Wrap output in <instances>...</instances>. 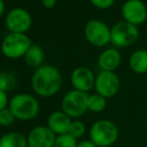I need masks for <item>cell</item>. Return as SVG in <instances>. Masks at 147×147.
I'll list each match as a JSON object with an SVG mask.
<instances>
[{
	"mask_svg": "<svg viewBox=\"0 0 147 147\" xmlns=\"http://www.w3.org/2000/svg\"><path fill=\"white\" fill-rule=\"evenodd\" d=\"M121 10L125 21L135 26L142 24L147 18V7L141 0H127Z\"/></svg>",
	"mask_w": 147,
	"mask_h": 147,
	"instance_id": "30bf717a",
	"label": "cell"
},
{
	"mask_svg": "<svg viewBox=\"0 0 147 147\" xmlns=\"http://www.w3.org/2000/svg\"><path fill=\"white\" fill-rule=\"evenodd\" d=\"M86 131V126L85 124L82 121L78 119H74L72 120V123L70 125L69 131H68V134L74 137L75 139H78V138H81L82 136L85 134Z\"/></svg>",
	"mask_w": 147,
	"mask_h": 147,
	"instance_id": "d6986e66",
	"label": "cell"
},
{
	"mask_svg": "<svg viewBox=\"0 0 147 147\" xmlns=\"http://www.w3.org/2000/svg\"><path fill=\"white\" fill-rule=\"evenodd\" d=\"M62 85V76L59 70L52 65H41L36 68L31 78L34 92L41 97L54 96Z\"/></svg>",
	"mask_w": 147,
	"mask_h": 147,
	"instance_id": "6da1fadb",
	"label": "cell"
},
{
	"mask_svg": "<svg viewBox=\"0 0 147 147\" xmlns=\"http://www.w3.org/2000/svg\"><path fill=\"white\" fill-rule=\"evenodd\" d=\"M107 106V99L101 95L94 93L89 95L88 98V111L99 113L105 110Z\"/></svg>",
	"mask_w": 147,
	"mask_h": 147,
	"instance_id": "ac0fdd59",
	"label": "cell"
},
{
	"mask_svg": "<svg viewBox=\"0 0 147 147\" xmlns=\"http://www.w3.org/2000/svg\"><path fill=\"white\" fill-rule=\"evenodd\" d=\"M88 93L73 89L62 98L61 110L71 119H78L88 111Z\"/></svg>",
	"mask_w": 147,
	"mask_h": 147,
	"instance_id": "277c9868",
	"label": "cell"
},
{
	"mask_svg": "<svg viewBox=\"0 0 147 147\" xmlns=\"http://www.w3.org/2000/svg\"><path fill=\"white\" fill-rule=\"evenodd\" d=\"M44 51L38 45H33L28 49L26 54L24 55V60L27 66L31 68H38L42 65V62L44 61Z\"/></svg>",
	"mask_w": 147,
	"mask_h": 147,
	"instance_id": "e0dca14e",
	"label": "cell"
},
{
	"mask_svg": "<svg viewBox=\"0 0 147 147\" xmlns=\"http://www.w3.org/2000/svg\"><path fill=\"white\" fill-rule=\"evenodd\" d=\"M119 136L117 125L109 119L95 121L89 130V137L98 147H109L115 143Z\"/></svg>",
	"mask_w": 147,
	"mask_h": 147,
	"instance_id": "3957f363",
	"label": "cell"
},
{
	"mask_svg": "<svg viewBox=\"0 0 147 147\" xmlns=\"http://www.w3.org/2000/svg\"><path fill=\"white\" fill-rule=\"evenodd\" d=\"M121 55L118 50L114 48H108L104 50L98 57V66L101 71L114 72L120 65Z\"/></svg>",
	"mask_w": 147,
	"mask_h": 147,
	"instance_id": "5bb4252c",
	"label": "cell"
},
{
	"mask_svg": "<svg viewBox=\"0 0 147 147\" xmlns=\"http://www.w3.org/2000/svg\"><path fill=\"white\" fill-rule=\"evenodd\" d=\"M4 10H5V4H4L3 0H0V18L2 17L4 13Z\"/></svg>",
	"mask_w": 147,
	"mask_h": 147,
	"instance_id": "4316f807",
	"label": "cell"
},
{
	"mask_svg": "<svg viewBox=\"0 0 147 147\" xmlns=\"http://www.w3.org/2000/svg\"><path fill=\"white\" fill-rule=\"evenodd\" d=\"M95 77L93 72L89 68L80 66L72 71L70 81L75 90L88 93L92 88H94Z\"/></svg>",
	"mask_w": 147,
	"mask_h": 147,
	"instance_id": "7c38bea8",
	"label": "cell"
},
{
	"mask_svg": "<svg viewBox=\"0 0 147 147\" xmlns=\"http://www.w3.org/2000/svg\"><path fill=\"white\" fill-rule=\"evenodd\" d=\"M56 4V0H42V5L46 9H51Z\"/></svg>",
	"mask_w": 147,
	"mask_h": 147,
	"instance_id": "484cf974",
	"label": "cell"
},
{
	"mask_svg": "<svg viewBox=\"0 0 147 147\" xmlns=\"http://www.w3.org/2000/svg\"><path fill=\"white\" fill-rule=\"evenodd\" d=\"M16 118L12 114L9 108H5L0 111V125L1 126H10L14 123Z\"/></svg>",
	"mask_w": 147,
	"mask_h": 147,
	"instance_id": "7402d4cb",
	"label": "cell"
},
{
	"mask_svg": "<svg viewBox=\"0 0 147 147\" xmlns=\"http://www.w3.org/2000/svg\"><path fill=\"white\" fill-rule=\"evenodd\" d=\"M14 85H15V78L12 74L8 73V72L0 73V89L7 92Z\"/></svg>",
	"mask_w": 147,
	"mask_h": 147,
	"instance_id": "44dd1931",
	"label": "cell"
},
{
	"mask_svg": "<svg viewBox=\"0 0 147 147\" xmlns=\"http://www.w3.org/2000/svg\"><path fill=\"white\" fill-rule=\"evenodd\" d=\"M71 123L72 119L62 110L53 111L47 119V126L56 136L67 134Z\"/></svg>",
	"mask_w": 147,
	"mask_h": 147,
	"instance_id": "4fadbf2b",
	"label": "cell"
},
{
	"mask_svg": "<svg viewBox=\"0 0 147 147\" xmlns=\"http://www.w3.org/2000/svg\"><path fill=\"white\" fill-rule=\"evenodd\" d=\"M77 147H98L93 141H91L90 139H85L82 141L78 142Z\"/></svg>",
	"mask_w": 147,
	"mask_h": 147,
	"instance_id": "d4e9b609",
	"label": "cell"
},
{
	"mask_svg": "<svg viewBox=\"0 0 147 147\" xmlns=\"http://www.w3.org/2000/svg\"><path fill=\"white\" fill-rule=\"evenodd\" d=\"M86 40L96 47H102L110 42L111 29L105 22L93 19L87 22L84 29Z\"/></svg>",
	"mask_w": 147,
	"mask_h": 147,
	"instance_id": "52a82bcc",
	"label": "cell"
},
{
	"mask_svg": "<svg viewBox=\"0 0 147 147\" xmlns=\"http://www.w3.org/2000/svg\"><path fill=\"white\" fill-rule=\"evenodd\" d=\"M9 105V99H8L7 92L0 89V111L7 108Z\"/></svg>",
	"mask_w": 147,
	"mask_h": 147,
	"instance_id": "cb8c5ba5",
	"label": "cell"
},
{
	"mask_svg": "<svg viewBox=\"0 0 147 147\" xmlns=\"http://www.w3.org/2000/svg\"><path fill=\"white\" fill-rule=\"evenodd\" d=\"M8 108L16 119L28 121L34 119L38 115L40 104L32 95L28 93H18L11 97Z\"/></svg>",
	"mask_w": 147,
	"mask_h": 147,
	"instance_id": "7a4b0ae2",
	"label": "cell"
},
{
	"mask_svg": "<svg viewBox=\"0 0 147 147\" xmlns=\"http://www.w3.org/2000/svg\"><path fill=\"white\" fill-rule=\"evenodd\" d=\"M129 66L137 74L147 73V50L139 49L134 51L129 58Z\"/></svg>",
	"mask_w": 147,
	"mask_h": 147,
	"instance_id": "9a60e30c",
	"label": "cell"
},
{
	"mask_svg": "<svg viewBox=\"0 0 147 147\" xmlns=\"http://www.w3.org/2000/svg\"><path fill=\"white\" fill-rule=\"evenodd\" d=\"M77 139L67 133L57 136L53 147H77Z\"/></svg>",
	"mask_w": 147,
	"mask_h": 147,
	"instance_id": "ffe728a7",
	"label": "cell"
},
{
	"mask_svg": "<svg viewBox=\"0 0 147 147\" xmlns=\"http://www.w3.org/2000/svg\"><path fill=\"white\" fill-rule=\"evenodd\" d=\"M90 2L99 9H107L114 4L115 0H90Z\"/></svg>",
	"mask_w": 147,
	"mask_h": 147,
	"instance_id": "603a6c76",
	"label": "cell"
},
{
	"mask_svg": "<svg viewBox=\"0 0 147 147\" xmlns=\"http://www.w3.org/2000/svg\"><path fill=\"white\" fill-rule=\"evenodd\" d=\"M139 37L137 26L126 21H120L111 28L110 42L118 48L127 47L133 44Z\"/></svg>",
	"mask_w": 147,
	"mask_h": 147,
	"instance_id": "8992f818",
	"label": "cell"
},
{
	"mask_svg": "<svg viewBox=\"0 0 147 147\" xmlns=\"http://www.w3.org/2000/svg\"><path fill=\"white\" fill-rule=\"evenodd\" d=\"M119 88L120 79L115 72L100 71L95 77V91L106 99L115 96Z\"/></svg>",
	"mask_w": 147,
	"mask_h": 147,
	"instance_id": "ba28073f",
	"label": "cell"
},
{
	"mask_svg": "<svg viewBox=\"0 0 147 147\" xmlns=\"http://www.w3.org/2000/svg\"><path fill=\"white\" fill-rule=\"evenodd\" d=\"M56 137L47 125L36 126L28 133V147H53Z\"/></svg>",
	"mask_w": 147,
	"mask_h": 147,
	"instance_id": "8fae6325",
	"label": "cell"
},
{
	"mask_svg": "<svg viewBox=\"0 0 147 147\" xmlns=\"http://www.w3.org/2000/svg\"><path fill=\"white\" fill-rule=\"evenodd\" d=\"M0 147H28L27 137L20 132H8L0 137Z\"/></svg>",
	"mask_w": 147,
	"mask_h": 147,
	"instance_id": "2e32d148",
	"label": "cell"
},
{
	"mask_svg": "<svg viewBox=\"0 0 147 147\" xmlns=\"http://www.w3.org/2000/svg\"><path fill=\"white\" fill-rule=\"evenodd\" d=\"M32 18L30 13L23 8H14L6 15L5 25L10 33H24L30 29Z\"/></svg>",
	"mask_w": 147,
	"mask_h": 147,
	"instance_id": "9c48e42d",
	"label": "cell"
},
{
	"mask_svg": "<svg viewBox=\"0 0 147 147\" xmlns=\"http://www.w3.org/2000/svg\"><path fill=\"white\" fill-rule=\"evenodd\" d=\"M32 46L30 38L24 33H9L1 43V52L5 57L17 59L26 54Z\"/></svg>",
	"mask_w": 147,
	"mask_h": 147,
	"instance_id": "5b68a950",
	"label": "cell"
}]
</instances>
